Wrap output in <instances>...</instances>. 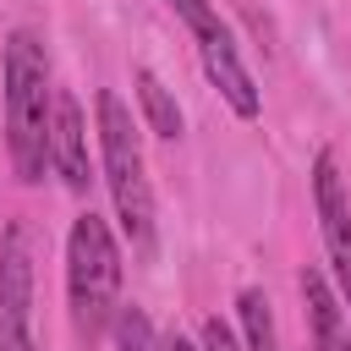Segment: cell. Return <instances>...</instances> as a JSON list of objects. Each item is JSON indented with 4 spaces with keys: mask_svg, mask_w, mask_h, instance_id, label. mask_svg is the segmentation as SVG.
I'll return each mask as SVG.
<instances>
[{
    "mask_svg": "<svg viewBox=\"0 0 351 351\" xmlns=\"http://www.w3.org/2000/svg\"><path fill=\"white\" fill-rule=\"evenodd\" d=\"M99 110V159H104V186L121 219V236L132 241V252H154V192H148V165H143V143L132 126V110L121 104L115 88H99L93 99Z\"/></svg>",
    "mask_w": 351,
    "mask_h": 351,
    "instance_id": "7a4b0ae2",
    "label": "cell"
},
{
    "mask_svg": "<svg viewBox=\"0 0 351 351\" xmlns=\"http://www.w3.org/2000/svg\"><path fill=\"white\" fill-rule=\"evenodd\" d=\"M313 208H318V236L335 269V296L340 307H351V186L340 176V154L318 148L313 159Z\"/></svg>",
    "mask_w": 351,
    "mask_h": 351,
    "instance_id": "5b68a950",
    "label": "cell"
},
{
    "mask_svg": "<svg viewBox=\"0 0 351 351\" xmlns=\"http://www.w3.org/2000/svg\"><path fill=\"white\" fill-rule=\"evenodd\" d=\"M66 296H71V324L93 346L115 307H121V247L99 214H77L66 236Z\"/></svg>",
    "mask_w": 351,
    "mask_h": 351,
    "instance_id": "3957f363",
    "label": "cell"
},
{
    "mask_svg": "<svg viewBox=\"0 0 351 351\" xmlns=\"http://www.w3.org/2000/svg\"><path fill=\"white\" fill-rule=\"evenodd\" d=\"M110 335H115V346H121V351H159V335H154V324H148V313H143V307H115Z\"/></svg>",
    "mask_w": 351,
    "mask_h": 351,
    "instance_id": "8fae6325",
    "label": "cell"
},
{
    "mask_svg": "<svg viewBox=\"0 0 351 351\" xmlns=\"http://www.w3.org/2000/svg\"><path fill=\"white\" fill-rule=\"evenodd\" d=\"M302 302H307V335H313V351H351L346 307H340V296L329 291V280H324L318 269H302Z\"/></svg>",
    "mask_w": 351,
    "mask_h": 351,
    "instance_id": "ba28073f",
    "label": "cell"
},
{
    "mask_svg": "<svg viewBox=\"0 0 351 351\" xmlns=\"http://www.w3.org/2000/svg\"><path fill=\"white\" fill-rule=\"evenodd\" d=\"M49 165L60 170V181L71 192H88V121H82V104L77 93L55 88V104H49Z\"/></svg>",
    "mask_w": 351,
    "mask_h": 351,
    "instance_id": "52a82bcc",
    "label": "cell"
},
{
    "mask_svg": "<svg viewBox=\"0 0 351 351\" xmlns=\"http://www.w3.org/2000/svg\"><path fill=\"white\" fill-rule=\"evenodd\" d=\"M236 318H241V335H247V346H241V351H280L274 307H269V296H263L258 285H247V291L236 296Z\"/></svg>",
    "mask_w": 351,
    "mask_h": 351,
    "instance_id": "30bf717a",
    "label": "cell"
},
{
    "mask_svg": "<svg viewBox=\"0 0 351 351\" xmlns=\"http://www.w3.org/2000/svg\"><path fill=\"white\" fill-rule=\"evenodd\" d=\"M165 5L186 22V33H192V44H197V60H203L208 82L219 88V99H225L241 121H258L263 93H258V82H252V71L241 66L236 38H230V27L219 22V11H214L208 0H165Z\"/></svg>",
    "mask_w": 351,
    "mask_h": 351,
    "instance_id": "277c9868",
    "label": "cell"
},
{
    "mask_svg": "<svg viewBox=\"0 0 351 351\" xmlns=\"http://www.w3.org/2000/svg\"><path fill=\"white\" fill-rule=\"evenodd\" d=\"M137 104H143V121H148V132L154 137H165V143H176L181 137V104H176V93L148 71V66H137Z\"/></svg>",
    "mask_w": 351,
    "mask_h": 351,
    "instance_id": "9c48e42d",
    "label": "cell"
},
{
    "mask_svg": "<svg viewBox=\"0 0 351 351\" xmlns=\"http://www.w3.org/2000/svg\"><path fill=\"white\" fill-rule=\"evenodd\" d=\"M0 351H33V236L22 219L0 230Z\"/></svg>",
    "mask_w": 351,
    "mask_h": 351,
    "instance_id": "8992f818",
    "label": "cell"
},
{
    "mask_svg": "<svg viewBox=\"0 0 351 351\" xmlns=\"http://www.w3.org/2000/svg\"><path fill=\"white\" fill-rule=\"evenodd\" d=\"M0 77H5V159H11L16 181L33 186V181H44V165H49V104H55L49 55H44L38 33L16 27L5 38Z\"/></svg>",
    "mask_w": 351,
    "mask_h": 351,
    "instance_id": "6da1fadb",
    "label": "cell"
},
{
    "mask_svg": "<svg viewBox=\"0 0 351 351\" xmlns=\"http://www.w3.org/2000/svg\"><path fill=\"white\" fill-rule=\"evenodd\" d=\"M159 351H203V346H192L186 335H170V340H159Z\"/></svg>",
    "mask_w": 351,
    "mask_h": 351,
    "instance_id": "4fadbf2b",
    "label": "cell"
},
{
    "mask_svg": "<svg viewBox=\"0 0 351 351\" xmlns=\"http://www.w3.org/2000/svg\"><path fill=\"white\" fill-rule=\"evenodd\" d=\"M203 351H241V346H236V335L219 318H203Z\"/></svg>",
    "mask_w": 351,
    "mask_h": 351,
    "instance_id": "7c38bea8",
    "label": "cell"
}]
</instances>
